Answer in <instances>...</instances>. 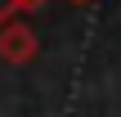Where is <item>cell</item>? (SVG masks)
<instances>
[{"label":"cell","instance_id":"1","mask_svg":"<svg viewBox=\"0 0 121 117\" xmlns=\"http://www.w3.org/2000/svg\"><path fill=\"white\" fill-rule=\"evenodd\" d=\"M0 59H4V63H27V59H36V32L22 27V23H9V27L0 32Z\"/></svg>","mask_w":121,"mask_h":117},{"label":"cell","instance_id":"2","mask_svg":"<svg viewBox=\"0 0 121 117\" xmlns=\"http://www.w3.org/2000/svg\"><path fill=\"white\" fill-rule=\"evenodd\" d=\"M9 14H18V0H0V23H4Z\"/></svg>","mask_w":121,"mask_h":117},{"label":"cell","instance_id":"3","mask_svg":"<svg viewBox=\"0 0 121 117\" xmlns=\"http://www.w3.org/2000/svg\"><path fill=\"white\" fill-rule=\"evenodd\" d=\"M36 5H40V0H18V9H36Z\"/></svg>","mask_w":121,"mask_h":117},{"label":"cell","instance_id":"4","mask_svg":"<svg viewBox=\"0 0 121 117\" xmlns=\"http://www.w3.org/2000/svg\"><path fill=\"white\" fill-rule=\"evenodd\" d=\"M72 5H90V0H72Z\"/></svg>","mask_w":121,"mask_h":117}]
</instances>
